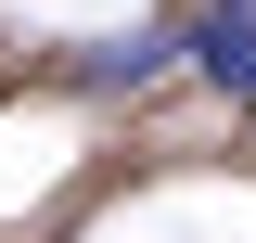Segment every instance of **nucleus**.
Listing matches in <instances>:
<instances>
[{"instance_id":"1","label":"nucleus","mask_w":256,"mask_h":243,"mask_svg":"<svg viewBox=\"0 0 256 243\" xmlns=\"http://www.w3.org/2000/svg\"><path fill=\"white\" fill-rule=\"evenodd\" d=\"M192 64H205L230 102H256V0H205V26H192Z\"/></svg>"},{"instance_id":"2","label":"nucleus","mask_w":256,"mask_h":243,"mask_svg":"<svg viewBox=\"0 0 256 243\" xmlns=\"http://www.w3.org/2000/svg\"><path fill=\"white\" fill-rule=\"evenodd\" d=\"M180 52H192V38H166V26H154V38H116V52H90L77 77H90V90H141V77H166Z\"/></svg>"}]
</instances>
